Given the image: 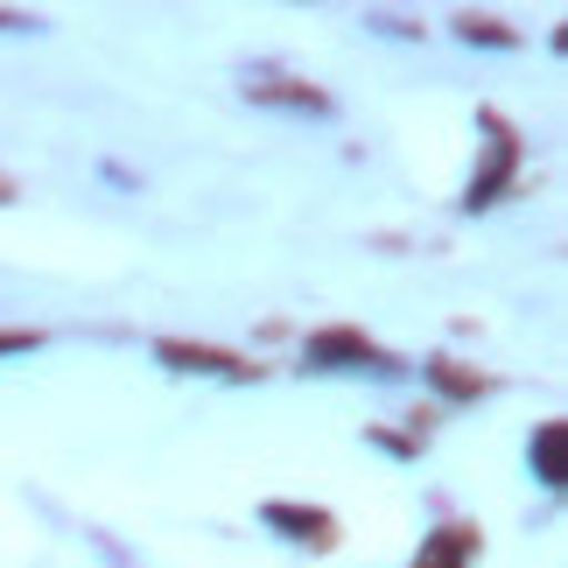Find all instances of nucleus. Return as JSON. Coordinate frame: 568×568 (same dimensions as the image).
Here are the masks:
<instances>
[{"label": "nucleus", "instance_id": "f257e3e1", "mask_svg": "<svg viewBox=\"0 0 568 568\" xmlns=\"http://www.w3.org/2000/svg\"><path fill=\"white\" fill-rule=\"evenodd\" d=\"M310 365H379V373H386V358L358 331H323V337H310Z\"/></svg>", "mask_w": 568, "mask_h": 568}, {"label": "nucleus", "instance_id": "f03ea898", "mask_svg": "<svg viewBox=\"0 0 568 568\" xmlns=\"http://www.w3.org/2000/svg\"><path fill=\"white\" fill-rule=\"evenodd\" d=\"M169 365H183V373H225V379H253V365H239L225 352H204V344H162Z\"/></svg>", "mask_w": 568, "mask_h": 568}, {"label": "nucleus", "instance_id": "7ed1b4c3", "mask_svg": "<svg viewBox=\"0 0 568 568\" xmlns=\"http://www.w3.org/2000/svg\"><path fill=\"white\" fill-rule=\"evenodd\" d=\"M561 456H568V428H561V422H548V428L534 435V470H540V485H561V477H568Z\"/></svg>", "mask_w": 568, "mask_h": 568}, {"label": "nucleus", "instance_id": "20e7f679", "mask_svg": "<svg viewBox=\"0 0 568 568\" xmlns=\"http://www.w3.org/2000/svg\"><path fill=\"white\" fill-rule=\"evenodd\" d=\"M470 561V534L464 527H449V534H435L422 555H414V568H464Z\"/></svg>", "mask_w": 568, "mask_h": 568}, {"label": "nucleus", "instance_id": "39448f33", "mask_svg": "<svg viewBox=\"0 0 568 568\" xmlns=\"http://www.w3.org/2000/svg\"><path fill=\"white\" fill-rule=\"evenodd\" d=\"M267 527H288L295 540H316V548L331 540V519H323V513H302V506H267Z\"/></svg>", "mask_w": 568, "mask_h": 568}, {"label": "nucleus", "instance_id": "423d86ee", "mask_svg": "<svg viewBox=\"0 0 568 568\" xmlns=\"http://www.w3.org/2000/svg\"><path fill=\"white\" fill-rule=\"evenodd\" d=\"M428 373H435V386H443V393H477V386H485V379L456 373V365H428Z\"/></svg>", "mask_w": 568, "mask_h": 568}, {"label": "nucleus", "instance_id": "0eeeda50", "mask_svg": "<svg viewBox=\"0 0 568 568\" xmlns=\"http://www.w3.org/2000/svg\"><path fill=\"white\" fill-rule=\"evenodd\" d=\"M36 337H21V331H0V352H29Z\"/></svg>", "mask_w": 568, "mask_h": 568}]
</instances>
